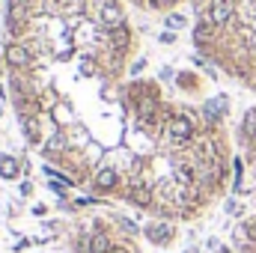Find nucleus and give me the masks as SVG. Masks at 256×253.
I'll return each instance as SVG.
<instances>
[{
  "instance_id": "6",
  "label": "nucleus",
  "mask_w": 256,
  "mask_h": 253,
  "mask_svg": "<svg viewBox=\"0 0 256 253\" xmlns=\"http://www.w3.org/2000/svg\"><path fill=\"white\" fill-rule=\"evenodd\" d=\"M0 253H6V250H0Z\"/></svg>"
},
{
  "instance_id": "3",
  "label": "nucleus",
  "mask_w": 256,
  "mask_h": 253,
  "mask_svg": "<svg viewBox=\"0 0 256 253\" xmlns=\"http://www.w3.org/2000/svg\"><path fill=\"white\" fill-rule=\"evenodd\" d=\"M236 176L230 188L232 253H256V104L236 116Z\"/></svg>"
},
{
  "instance_id": "1",
  "label": "nucleus",
  "mask_w": 256,
  "mask_h": 253,
  "mask_svg": "<svg viewBox=\"0 0 256 253\" xmlns=\"http://www.w3.org/2000/svg\"><path fill=\"white\" fill-rule=\"evenodd\" d=\"M0 57L27 146L86 194L170 226L230 196L236 122L140 68L126 0H3Z\"/></svg>"
},
{
  "instance_id": "4",
  "label": "nucleus",
  "mask_w": 256,
  "mask_h": 253,
  "mask_svg": "<svg viewBox=\"0 0 256 253\" xmlns=\"http://www.w3.org/2000/svg\"><path fill=\"white\" fill-rule=\"evenodd\" d=\"M68 253H146L134 230L110 212H84L66 226Z\"/></svg>"
},
{
  "instance_id": "5",
  "label": "nucleus",
  "mask_w": 256,
  "mask_h": 253,
  "mask_svg": "<svg viewBox=\"0 0 256 253\" xmlns=\"http://www.w3.org/2000/svg\"><path fill=\"white\" fill-rule=\"evenodd\" d=\"M0 9H3V0H0Z\"/></svg>"
},
{
  "instance_id": "2",
  "label": "nucleus",
  "mask_w": 256,
  "mask_h": 253,
  "mask_svg": "<svg viewBox=\"0 0 256 253\" xmlns=\"http://www.w3.org/2000/svg\"><path fill=\"white\" fill-rule=\"evenodd\" d=\"M194 48L256 96V0H185Z\"/></svg>"
}]
</instances>
